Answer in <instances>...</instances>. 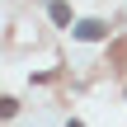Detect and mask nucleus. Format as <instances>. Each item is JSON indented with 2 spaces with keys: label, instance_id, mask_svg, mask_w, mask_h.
<instances>
[{
  "label": "nucleus",
  "instance_id": "nucleus-1",
  "mask_svg": "<svg viewBox=\"0 0 127 127\" xmlns=\"http://www.w3.org/2000/svg\"><path fill=\"white\" fill-rule=\"evenodd\" d=\"M75 38L80 42H99V38H108V24L104 19H80L75 24Z\"/></svg>",
  "mask_w": 127,
  "mask_h": 127
},
{
  "label": "nucleus",
  "instance_id": "nucleus-2",
  "mask_svg": "<svg viewBox=\"0 0 127 127\" xmlns=\"http://www.w3.org/2000/svg\"><path fill=\"white\" fill-rule=\"evenodd\" d=\"M47 14H52V24H71V5H66V0H52Z\"/></svg>",
  "mask_w": 127,
  "mask_h": 127
},
{
  "label": "nucleus",
  "instance_id": "nucleus-3",
  "mask_svg": "<svg viewBox=\"0 0 127 127\" xmlns=\"http://www.w3.org/2000/svg\"><path fill=\"white\" fill-rule=\"evenodd\" d=\"M66 127H85V123H66Z\"/></svg>",
  "mask_w": 127,
  "mask_h": 127
}]
</instances>
